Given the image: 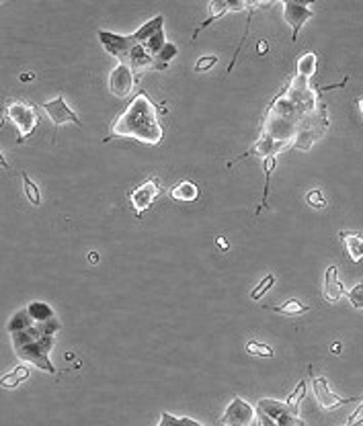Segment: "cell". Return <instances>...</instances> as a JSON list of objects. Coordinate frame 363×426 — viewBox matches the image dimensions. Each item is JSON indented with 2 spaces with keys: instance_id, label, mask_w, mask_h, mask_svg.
Listing matches in <instances>:
<instances>
[{
  "instance_id": "obj_31",
  "label": "cell",
  "mask_w": 363,
  "mask_h": 426,
  "mask_svg": "<svg viewBox=\"0 0 363 426\" xmlns=\"http://www.w3.org/2000/svg\"><path fill=\"white\" fill-rule=\"evenodd\" d=\"M306 201H308V205L314 207V209H324L326 205H329V199L322 195V191L320 189H312L306 193Z\"/></svg>"
},
{
  "instance_id": "obj_27",
  "label": "cell",
  "mask_w": 363,
  "mask_h": 426,
  "mask_svg": "<svg viewBox=\"0 0 363 426\" xmlns=\"http://www.w3.org/2000/svg\"><path fill=\"white\" fill-rule=\"evenodd\" d=\"M158 426H204L202 422H197V420H193V418H177V416H173V414H166V412H162L160 414V422Z\"/></svg>"
},
{
  "instance_id": "obj_8",
  "label": "cell",
  "mask_w": 363,
  "mask_h": 426,
  "mask_svg": "<svg viewBox=\"0 0 363 426\" xmlns=\"http://www.w3.org/2000/svg\"><path fill=\"white\" fill-rule=\"evenodd\" d=\"M284 4V19H286V23L291 27V39L293 41H298V37H300V31H302V27L306 25L308 21H310L312 17H314V11H312V2H282Z\"/></svg>"
},
{
  "instance_id": "obj_17",
  "label": "cell",
  "mask_w": 363,
  "mask_h": 426,
  "mask_svg": "<svg viewBox=\"0 0 363 426\" xmlns=\"http://www.w3.org/2000/svg\"><path fill=\"white\" fill-rule=\"evenodd\" d=\"M209 11V17L202 23V25L195 29V33H193V39L199 35V31H204L206 27H209L213 21H218V19H222L228 11H232V2H222V0H213V2H209L208 6Z\"/></svg>"
},
{
  "instance_id": "obj_4",
  "label": "cell",
  "mask_w": 363,
  "mask_h": 426,
  "mask_svg": "<svg viewBox=\"0 0 363 426\" xmlns=\"http://www.w3.org/2000/svg\"><path fill=\"white\" fill-rule=\"evenodd\" d=\"M4 115L6 119L17 127L19 135H17V142L23 144L27 138L35 131V127L39 124V115H37V109L33 105H27L23 100H13L4 107Z\"/></svg>"
},
{
  "instance_id": "obj_26",
  "label": "cell",
  "mask_w": 363,
  "mask_h": 426,
  "mask_svg": "<svg viewBox=\"0 0 363 426\" xmlns=\"http://www.w3.org/2000/svg\"><path fill=\"white\" fill-rule=\"evenodd\" d=\"M169 41H166V35H164V31H158L156 35H152L148 41H144V44H140V46H144V50L148 51L150 55H156V53H160V51L164 50V46H166Z\"/></svg>"
},
{
  "instance_id": "obj_33",
  "label": "cell",
  "mask_w": 363,
  "mask_h": 426,
  "mask_svg": "<svg viewBox=\"0 0 363 426\" xmlns=\"http://www.w3.org/2000/svg\"><path fill=\"white\" fill-rule=\"evenodd\" d=\"M218 64V55H204L195 62V72H208Z\"/></svg>"
},
{
  "instance_id": "obj_19",
  "label": "cell",
  "mask_w": 363,
  "mask_h": 426,
  "mask_svg": "<svg viewBox=\"0 0 363 426\" xmlns=\"http://www.w3.org/2000/svg\"><path fill=\"white\" fill-rule=\"evenodd\" d=\"M162 27H164V17H162V15H156L154 19H150L148 23H144V25L140 27V29L133 33L136 44H144V41H148L152 35H156L158 31H162Z\"/></svg>"
},
{
  "instance_id": "obj_11",
  "label": "cell",
  "mask_w": 363,
  "mask_h": 426,
  "mask_svg": "<svg viewBox=\"0 0 363 426\" xmlns=\"http://www.w3.org/2000/svg\"><path fill=\"white\" fill-rule=\"evenodd\" d=\"M136 84V74L130 68V64H117V68L109 76V91L117 99H126Z\"/></svg>"
},
{
  "instance_id": "obj_24",
  "label": "cell",
  "mask_w": 363,
  "mask_h": 426,
  "mask_svg": "<svg viewBox=\"0 0 363 426\" xmlns=\"http://www.w3.org/2000/svg\"><path fill=\"white\" fill-rule=\"evenodd\" d=\"M275 168H277V158H275V156H267V158H263V171H265V193H263V203H260V207L257 209V213H260L263 205L267 207V195H269V180H271V175L275 173Z\"/></svg>"
},
{
  "instance_id": "obj_1",
  "label": "cell",
  "mask_w": 363,
  "mask_h": 426,
  "mask_svg": "<svg viewBox=\"0 0 363 426\" xmlns=\"http://www.w3.org/2000/svg\"><path fill=\"white\" fill-rule=\"evenodd\" d=\"M326 88H316L310 80L293 76L286 91L269 105L260 135L300 150H310L312 144L329 129L326 102L320 100V93Z\"/></svg>"
},
{
  "instance_id": "obj_15",
  "label": "cell",
  "mask_w": 363,
  "mask_h": 426,
  "mask_svg": "<svg viewBox=\"0 0 363 426\" xmlns=\"http://www.w3.org/2000/svg\"><path fill=\"white\" fill-rule=\"evenodd\" d=\"M128 64L133 70V74H142L146 70H154V55H150L148 51L144 50V46H133V50L130 51V58H128Z\"/></svg>"
},
{
  "instance_id": "obj_32",
  "label": "cell",
  "mask_w": 363,
  "mask_h": 426,
  "mask_svg": "<svg viewBox=\"0 0 363 426\" xmlns=\"http://www.w3.org/2000/svg\"><path fill=\"white\" fill-rule=\"evenodd\" d=\"M347 298H349L351 305H353L355 309H362L363 312V283H357V285L347 293Z\"/></svg>"
},
{
  "instance_id": "obj_36",
  "label": "cell",
  "mask_w": 363,
  "mask_h": 426,
  "mask_svg": "<svg viewBox=\"0 0 363 426\" xmlns=\"http://www.w3.org/2000/svg\"><path fill=\"white\" fill-rule=\"evenodd\" d=\"M257 51H259L260 55H263V53H267V51H269V46H267V41H259V46H257Z\"/></svg>"
},
{
  "instance_id": "obj_10",
  "label": "cell",
  "mask_w": 363,
  "mask_h": 426,
  "mask_svg": "<svg viewBox=\"0 0 363 426\" xmlns=\"http://www.w3.org/2000/svg\"><path fill=\"white\" fill-rule=\"evenodd\" d=\"M310 377L312 387H314V396H316V400H318L322 410H335L338 406H345V404H351V401L359 400V398H341V396H337V394L331 390L326 377Z\"/></svg>"
},
{
  "instance_id": "obj_6",
  "label": "cell",
  "mask_w": 363,
  "mask_h": 426,
  "mask_svg": "<svg viewBox=\"0 0 363 426\" xmlns=\"http://www.w3.org/2000/svg\"><path fill=\"white\" fill-rule=\"evenodd\" d=\"M160 195H162V185H160V178H156V176L148 178L140 187H136L130 193V201L131 205H133L136 215L142 218L146 213V209H150Z\"/></svg>"
},
{
  "instance_id": "obj_37",
  "label": "cell",
  "mask_w": 363,
  "mask_h": 426,
  "mask_svg": "<svg viewBox=\"0 0 363 426\" xmlns=\"http://www.w3.org/2000/svg\"><path fill=\"white\" fill-rule=\"evenodd\" d=\"M88 260H91V262H93V265H97V260H99V256H97V254H95V252H91V254H88Z\"/></svg>"
},
{
  "instance_id": "obj_12",
  "label": "cell",
  "mask_w": 363,
  "mask_h": 426,
  "mask_svg": "<svg viewBox=\"0 0 363 426\" xmlns=\"http://www.w3.org/2000/svg\"><path fill=\"white\" fill-rule=\"evenodd\" d=\"M41 109L48 111L50 119L55 127L64 126V124H74V126L82 127V121L78 119V115L68 107V102L64 100V97H55L52 100L41 102Z\"/></svg>"
},
{
  "instance_id": "obj_34",
  "label": "cell",
  "mask_w": 363,
  "mask_h": 426,
  "mask_svg": "<svg viewBox=\"0 0 363 426\" xmlns=\"http://www.w3.org/2000/svg\"><path fill=\"white\" fill-rule=\"evenodd\" d=\"M257 420H259V426H277L263 410H259V408H257Z\"/></svg>"
},
{
  "instance_id": "obj_40",
  "label": "cell",
  "mask_w": 363,
  "mask_h": 426,
  "mask_svg": "<svg viewBox=\"0 0 363 426\" xmlns=\"http://www.w3.org/2000/svg\"><path fill=\"white\" fill-rule=\"evenodd\" d=\"M357 107H359V113H362V117H363V97L357 99Z\"/></svg>"
},
{
  "instance_id": "obj_13",
  "label": "cell",
  "mask_w": 363,
  "mask_h": 426,
  "mask_svg": "<svg viewBox=\"0 0 363 426\" xmlns=\"http://www.w3.org/2000/svg\"><path fill=\"white\" fill-rule=\"evenodd\" d=\"M322 295L329 303H337L345 295V287L338 281V269L335 265H331L324 273V285H322Z\"/></svg>"
},
{
  "instance_id": "obj_14",
  "label": "cell",
  "mask_w": 363,
  "mask_h": 426,
  "mask_svg": "<svg viewBox=\"0 0 363 426\" xmlns=\"http://www.w3.org/2000/svg\"><path fill=\"white\" fill-rule=\"evenodd\" d=\"M338 238L343 240L345 244V252L347 256L351 258V262H362L363 260V234H357V232H347L343 229L338 234Z\"/></svg>"
},
{
  "instance_id": "obj_25",
  "label": "cell",
  "mask_w": 363,
  "mask_h": 426,
  "mask_svg": "<svg viewBox=\"0 0 363 426\" xmlns=\"http://www.w3.org/2000/svg\"><path fill=\"white\" fill-rule=\"evenodd\" d=\"M306 392H308V379H302V381L296 385V390L289 394V398H287L286 401L293 412H300V404L306 398Z\"/></svg>"
},
{
  "instance_id": "obj_38",
  "label": "cell",
  "mask_w": 363,
  "mask_h": 426,
  "mask_svg": "<svg viewBox=\"0 0 363 426\" xmlns=\"http://www.w3.org/2000/svg\"><path fill=\"white\" fill-rule=\"evenodd\" d=\"M331 351L335 352V354H338V352H341V342H335V345H333V349H331Z\"/></svg>"
},
{
  "instance_id": "obj_29",
  "label": "cell",
  "mask_w": 363,
  "mask_h": 426,
  "mask_svg": "<svg viewBox=\"0 0 363 426\" xmlns=\"http://www.w3.org/2000/svg\"><path fill=\"white\" fill-rule=\"evenodd\" d=\"M244 351L249 352V354H253V357H263V359H265V357L271 359V357L275 354L269 345H263V342H257V340H249L246 347H244Z\"/></svg>"
},
{
  "instance_id": "obj_18",
  "label": "cell",
  "mask_w": 363,
  "mask_h": 426,
  "mask_svg": "<svg viewBox=\"0 0 363 426\" xmlns=\"http://www.w3.org/2000/svg\"><path fill=\"white\" fill-rule=\"evenodd\" d=\"M267 309H269V312H277V314H282V316H291V318L310 312V307H308L306 303H302L300 300H287L284 301L282 305H267Z\"/></svg>"
},
{
  "instance_id": "obj_20",
  "label": "cell",
  "mask_w": 363,
  "mask_h": 426,
  "mask_svg": "<svg viewBox=\"0 0 363 426\" xmlns=\"http://www.w3.org/2000/svg\"><path fill=\"white\" fill-rule=\"evenodd\" d=\"M316 64H318V53L316 51H308L304 53L298 62H296V76H302L306 80H310L316 74Z\"/></svg>"
},
{
  "instance_id": "obj_35",
  "label": "cell",
  "mask_w": 363,
  "mask_h": 426,
  "mask_svg": "<svg viewBox=\"0 0 363 426\" xmlns=\"http://www.w3.org/2000/svg\"><path fill=\"white\" fill-rule=\"evenodd\" d=\"M216 244H218V248H220V251H228V248H230V246H228V242H226V238H222V236H218V238H216Z\"/></svg>"
},
{
  "instance_id": "obj_5",
  "label": "cell",
  "mask_w": 363,
  "mask_h": 426,
  "mask_svg": "<svg viewBox=\"0 0 363 426\" xmlns=\"http://www.w3.org/2000/svg\"><path fill=\"white\" fill-rule=\"evenodd\" d=\"M97 35H99V41L109 55L117 58L119 64H128L130 51L133 50V46H138L133 35H119V33H111L105 29H99Z\"/></svg>"
},
{
  "instance_id": "obj_30",
  "label": "cell",
  "mask_w": 363,
  "mask_h": 426,
  "mask_svg": "<svg viewBox=\"0 0 363 426\" xmlns=\"http://www.w3.org/2000/svg\"><path fill=\"white\" fill-rule=\"evenodd\" d=\"M273 285H275V275H273V273L265 275V279H260L259 285H257V287L253 289L251 298H253L255 301H259L260 298H263V295H265V293H267V291H269V289L273 287Z\"/></svg>"
},
{
  "instance_id": "obj_7",
  "label": "cell",
  "mask_w": 363,
  "mask_h": 426,
  "mask_svg": "<svg viewBox=\"0 0 363 426\" xmlns=\"http://www.w3.org/2000/svg\"><path fill=\"white\" fill-rule=\"evenodd\" d=\"M257 408L263 410L277 426H306V422L298 416V412H293L286 401L265 398V400H259Z\"/></svg>"
},
{
  "instance_id": "obj_9",
  "label": "cell",
  "mask_w": 363,
  "mask_h": 426,
  "mask_svg": "<svg viewBox=\"0 0 363 426\" xmlns=\"http://www.w3.org/2000/svg\"><path fill=\"white\" fill-rule=\"evenodd\" d=\"M257 416V410L246 404L242 398H234L230 406L226 408V412L220 416V425L224 426H249Z\"/></svg>"
},
{
  "instance_id": "obj_39",
  "label": "cell",
  "mask_w": 363,
  "mask_h": 426,
  "mask_svg": "<svg viewBox=\"0 0 363 426\" xmlns=\"http://www.w3.org/2000/svg\"><path fill=\"white\" fill-rule=\"evenodd\" d=\"M33 78H35V74H23V76H21V80H23V82H27V80H33Z\"/></svg>"
},
{
  "instance_id": "obj_21",
  "label": "cell",
  "mask_w": 363,
  "mask_h": 426,
  "mask_svg": "<svg viewBox=\"0 0 363 426\" xmlns=\"http://www.w3.org/2000/svg\"><path fill=\"white\" fill-rule=\"evenodd\" d=\"M27 312L29 316L35 320V322H48V320H53L55 314H53L52 305H48L46 301H33L27 305Z\"/></svg>"
},
{
  "instance_id": "obj_22",
  "label": "cell",
  "mask_w": 363,
  "mask_h": 426,
  "mask_svg": "<svg viewBox=\"0 0 363 426\" xmlns=\"http://www.w3.org/2000/svg\"><path fill=\"white\" fill-rule=\"evenodd\" d=\"M27 379H29V367H27V365H19V367H15L8 375L2 377L0 385H2L4 390H15L19 383H23Z\"/></svg>"
},
{
  "instance_id": "obj_3",
  "label": "cell",
  "mask_w": 363,
  "mask_h": 426,
  "mask_svg": "<svg viewBox=\"0 0 363 426\" xmlns=\"http://www.w3.org/2000/svg\"><path fill=\"white\" fill-rule=\"evenodd\" d=\"M53 349V336H44V338H35V340H29L25 345H19V347H13L15 354L27 361L31 365H35L37 369L55 375V367L50 361V351Z\"/></svg>"
},
{
  "instance_id": "obj_28",
  "label": "cell",
  "mask_w": 363,
  "mask_h": 426,
  "mask_svg": "<svg viewBox=\"0 0 363 426\" xmlns=\"http://www.w3.org/2000/svg\"><path fill=\"white\" fill-rule=\"evenodd\" d=\"M21 178H23V189H25V195L27 199H29V203L31 205H39L41 203V195H39V189H37V185L29 178V175L27 173H21Z\"/></svg>"
},
{
  "instance_id": "obj_2",
  "label": "cell",
  "mask_w": 363,
  "mask_h": 426,
  "mask_svg": "<svg viewBox=\"0 0 363 426\" xmlns=\"http://www.w3.org/2000/svg\"><path fill=\"white\" fill-rule=\"evenodd\" d=\"M164 129L158 121V109L146 93H138L130 105L117 115V119L111 124L109 138H131L148 146H158L162 142ZM105 140V142H107Z\"/></svg>"
},
{
  "instance_id": "obj_16",
  "label": "cell",
  "mask_w": 363,
  "mask_h": 426,
  "mask_svg": "<svg viewBox=\"0 0 363 426\" xmlns=\"http://www.w3.org/2000/svg\"><path fill=\"white\" fill-rule=\"evenodd\" d=\"M171 197L175 201H183V203L197 201L199 199V187L193 180H181L171 189Z\"/></svg>"
},
{
  "instance_id": "obj_23",
  "label": "cell",
  "mask_w": 363,
  "mask_h": 426,
  "mask_svg": "<svg viewBox=\"0 0 363 426\" xmlns=\"http://www.w3.org/2000/svg\"><path fill=\"white\" fill-rule=\"evenodd\" d=\"M177 53H179L177 46L169 41V44L164 46V50L154 55V70H166V68H169V64H171V62L177 58Z\"/></svg>"
}]
</instances>
